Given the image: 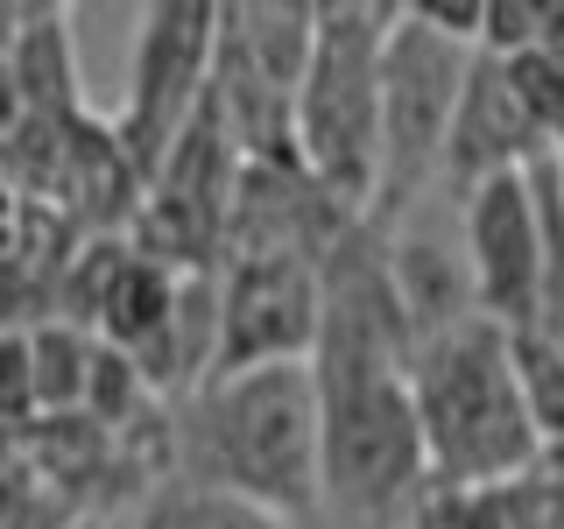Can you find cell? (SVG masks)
Here are the masks:
<instances>
[{"label":"cell","mask_w":564,"mask_h":529,"mask_svg":"<svg viewBox=\"0 0 564 529\" xmlns=\"http://www.w3.org/2000/svg\"><path fill=\"white\" fill-rule=\"evenodd\" d=\"M170 473L247 494L311 529L325 516V402H317L311 360L219 375L191 402H176Z\"/></svg>","instance_id":"obj_1"},{"label":"cell","mask_w":564,"mask_h":529,"mask_svg":"<svg viewBox=\"0 0 564 529\" xmlns=\"http://www.w3.org/2000/svg\"><path fill=\"white\" fill-rule=\"evenodd\" d=\"M128 529H296L290 516L247 501V494H226L212 481H191V473H170L134 501Z\"/></svg>","instance_id":"obj_11"},{"label":"cell","mask_w":564,"mask_h":529,"mask_svg":"<svg viewBox=\"0 0 564 529\" xmlns=\"http://www.w3.org/2000/svg\"><path fill=\"white\" fill-rule=\"evenodd\" d=\"M78 529H128V516H85Z\"/></svg>","instance_id":"obj_14"},{"label":"cell","mask_w":564,"mask_h":529,"mask_svg":"<svg viewBox=\"0 0 564 529\" xmlns=\"http://www.w3.org/2000/svg\"><path fill=\"white\" fill-rule=\"evenodd\" d=\"M212 71H219V8L212 0H155V8H141L128 93H120V114H113L141 176L163 170L170 149L191 134V120L205 114Z\"/></svg>","instance_id":"obj_6"},{"label":"cell","mask_w":564,"mask_h":529,"mask_svg":"<svg viewBox=\"0 0 564 529\" xmlns=\"http://www.w3.org/2000/svg\"><path fill=\"white\" fill-rule=\"evenodd\" d=\"M317 57V8L304 0H234L219 8L212 106L234 128L247 163L296 155V93Z\"/></svg>","instance_id":"obj_5"},{"label":"cell","mask_w":564,"mask_h":529,"mask_svg":"<svg viewBox=\"0 0 564 529\" xmlns=\"http://www.w3.org/2000/svg\"><path fill=\"white\" fill-rule=\"evenodd\" d=\"M78 522H85L78 494H64L35 458L8 452V516H0V529H78Z\"/></svg>","instance_id":"obj_13"},{"label":"cell","mask_w":564,"mask_h":529,"mask_svg":"<svg viewBox=\"0 0 564 529\" xmlns=\"http://www.w3.org/2000/svg\"><path fill=\"white\" fill-rule=\"evenodd\" d=\"M416 417L431 445V481L445 494L516 487L543 466V431L516 367V332L473 317L416 346Z\"/></svg>","instance_id":"obj_2"},{"label":"cell","mask_w":564,"mask_h":529,"mask_svg":"<svg viewBox=\"0 0 564 529\" xmlns=\"http://www.w3.org/2000/svg\"><path fill=\"white\" fill-rule=\"evenodd\" d=\"M551 170H557V184H564V155H557V163H551Z\"/></svg>","instance_id":"obj_15"},{"label":"cell","mask_w":564,"mask_h":529,"mask_svg":"<svg viewBox=\"0 0 564 529\" xmlns=\"http://www.w3.org/2000/svg\"><path fill=\"white\" fill-rule=\"evenodd\" d=\"M93 114L70 50V8H8V120Z\"/></svg>","instance_id":"obj_10"},{"label":"cell","mask_w":564,"mask_h":529,"mask_svg":"<svg viewBox=\"0 0 564 529\" xmlns=\"http://www.w3.org/2000/svg\"><path fill=\"white\" fill-rule=\"evenodd\" d=\"M317 332H325V261H282V255L219 261V375L304 367L317 360Z\"/></svg>","instance_id":"obj_7"},{"label":"cell","mask_w":564,"mask_h":529,"mask_svg":"<svg viewBox=\"0 0 564 529\" xmlns=\"http://www.w3.org/2000/svg\"><path fill=\"white\" fill-rule=\"evenodd\" d=\"M473 64H480L473 43L437 29L423 8H395V35H388V155H381L375 226H402L431 191H445V155H452Z\"/></svg>","instance_id":"obj_4"},{"label":"cell","mask_w":564,"mask_h":529,"mask_svg":"<svg viewBox=\"0 0 564 529\" xmlns=\"http://www.w3.org/2000/svg\"><path fill=\"white\" fill-rule=\"evenodd\" d=\"M388 35H395V8H367V0L317 8V57L296 93V163L360 219H375L381 205Z\"/></svg>","instance_id":"obj_3"},{"label":"cell","mask_w":564,"mask_h":529,"mask_svg":"<svg viewBox=\"0 0 564 529\" xmlns=\"http://www.w3.org/2000/svg\"><path fill=\"white\" fill-rule=\"evenodd\" d=\"M543 170V163H536ZM516 170L458 198V240H466L480 311L508 332H529L543 311V269H551V226H543V176Z\"/></svg>","instance_id":"obj_8"},{"label":"cell","mask_w":564,"mask_h":529,"mask_svg":"<svg viewBox=\"0 0 564 529\" xmlns=\"http://www.w3.org/2000/svg\"><path fill=\"white\" fill-rule=\"evenodd\" d=\"M536 163H551V149H543V134H536V120H529L508 64L480 50L473 85H466V106H458V128H452L445 191L466 198V191L494 184V176H516V170H536Z\"/></svg>","instance_id":"obj_9"},{"label":"cell","mask_w":564,"mask_h":529,"mask_svg":"<svg viewBox=\"0 0 564 529\" xmlns=\"http://www.w3.org/2000/svg\"><path fill=\"white\" fill-rule=\"evenodd\" d=\"M516 367L529 388V410H536L543 452H564V339L551 332H516Z\"/></svg>","instance_id":"obj_12"}]
</instances>
